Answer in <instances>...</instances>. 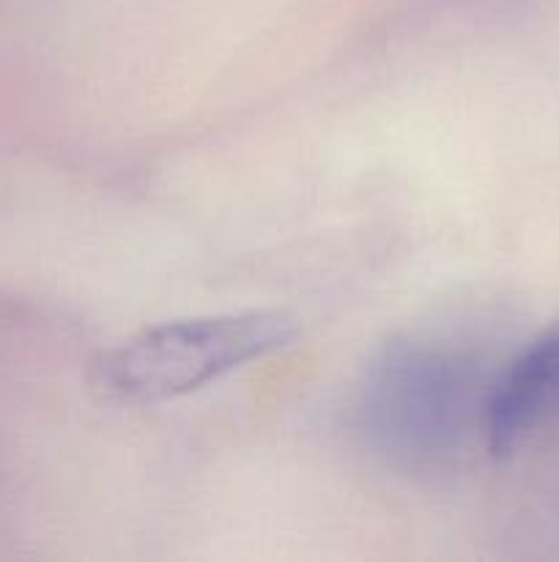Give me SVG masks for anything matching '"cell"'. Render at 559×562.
Returning <instances> with one entry per match:
<instances>
[{
    "mask_svg": "<svg viewBox=\"0 0 559 562\" xmlns=\"http://www.w3.org/2000/svg\"><path fill=\"white\" fill-rule=\"evenodd\" d=\"M497 373L488 376L480 360L444 340H395L365 373V431L392 459L411 464L449 459L469 434L480 431L486 439V406Z\"/></svg>",
    "mask_w": 559,
    "mask_h": 562,
    "instance_id": "obj_1",
    "label": "cell"
},
{
    "mask_svg": "<svg viewBox=\"0 0 559 562\" xmlns=\"http://www.w3.org/2000/svg\"><path fill=\"white\" fill-rule=\"evenodd\" d=\"M294 338V318L277 311L179 318L102 351L91 366V387L110 404H162L274 355Z\"/></svg>",
    "mask_w": 559,
    "mask_h": 562,
    "instance_id": "obj_2",
    "label": "cell"
},
{
    "mask_svg": "<svg viewBox=\"0 0 559 562\" xmlns=\"http://www.w3.org/2000/svg\"><path fill=\"white\" fill-rule=\"evenodd\" d=\"M551 426H559V322L499 368L486 406V448L510 459Z\"/></svg>",
    "mask_w": 559,
    "mask_h": 562,
    "instance_id": "obj_3",
    "label": "cell"
}]
</instances>
